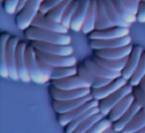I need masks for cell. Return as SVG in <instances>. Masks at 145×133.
I'll use <instances>...</instances> for the list:
<instances>
[{"label":"cell","instance_id":"obj_1","mask_svg":"<svg viewBox=\"0 0 145 133\" xmlns=\"http://www.w3.org/2000/svg\"><path fill=\"white\" fill-rule=\"evenodd\" d=\"M24 35L31 42L39 41V42L53 43V44L64 45V46H69L72 43V38L68 34L44 30V29L37 28L34 26H31L26 29L24 31Z\"/></svg>","mask_w":145,"mask_h":133},{"label":"cell","instance_id":"obj_2","mask_svg":"<svg viewBox=\"0 0 145 133\" xmlns=\"http://www.w3.org/2000/svg\"><path fill=\"white\" fill-rule=\"evenodd\" d=\"M43 1L44 0H30L20 11L17 12L15 21H16L18 29L25 31L29 27L32 26L33 21L40 12Z\"/></svg>","mask_w":145,"mask_h":133},{"label":"cell","instance_id":"obj_3","mask_svg":"<svg viewBox=\"0 0 145 133\" xmlns=\"http://www.w3.org/2000/svg\"><path fill=\"white\" fill-rule=\"evenodd\" d=\"M26 66L32 81L38 85H45L49 81H51L41 73L38 66V63H37L36 50L32 44H28L26 48Z\"/></svg>","mask_w":145,"mask_h":133},{"label":"cell","instance_id":"obj_4","mask_svg":"<svg viewBox=\"0 0 145 133\" xmlns=\"http://www.w3.org/2000/svg\"><path fill=\"white\" fill-rule=\"evenodd\" d=\"M132 93H133V87L129 85V83H127L126 85L121 87L120 89H118V91H115V93H113L112 95H110L109 96L99 100V108L101 113L103 116H107V115L109 114V112L111 111V109H112L119 101L122 100L125 96H127V95Z\"/></svg>","mask_w":145,"mask_h":133},{"label":"cell","instance_id":"obj_5","mask_svg":"<svg viewBox=\"0 0 145 133\" xmlns=\"http://www.w3.org/2000/svg\"><path fill=\"white\" fill-rule=\"evenodd\" d=\"M19 45V39L17 37H11L7 43L6 48V62L8 71L10 74V79L13 81H18L19 75L16 68V51Z\"/></svg>","mask_w":145,"mask_h":133},{"label":"cell","instance_id":"obj_6","mask_svg":"<svg viewBox=\"0 0 145 133\" xmlns=\"http://www.w3.org/2000/svg\"><path fill=\"white\" fill-rule=\"evenodd\" d=\"M31 44L33 45L36 50L41 52L47 53L52 55H60V56H72L74 53V48L71 45L64 46V45L53 44V43L39 42V41H32Z\"/></svg>","mask_w":145,"mask_h":133},{"label":"cell","instance_id":"obj_7","mask_svg":"<svg viewBox=\"0 0 145 133\" xmlns=\"http://www.w3.org/2000/svg\"><path fill=\"white\" fill-rule=\"evenodd\" d=\"M36 50V49H35ZM36 55L43 61L49 64L50 66L57 68V66H75L77 64V59L72 56H60V55H52L41 52L36 50Z\"/></svg>","mask_w":145,"mask_h":133},{"label":"cell","instance_id":"obj_8","mask_svg":"<svg viewBox=\"0 0 145 133\" xmlns=\"http://www.w3.org/2000/svg\"><path fill=\"white\" fill-rule=\"evenodd\" d=\"M128 83V81L125 80L124 78L120 77L116 80H113L110 83L105 85L103 87L99 89H91V96L95 100H101V99L105 98V97L109 96L110 95H112L113 93L117 91L118 89H120L121 87H123L124 85H126Z\"/></svg>","mask_w":145,"mask_h":133},{"label":"cell","instance_id":"obj_9","mask_svg":"<svg viewBox=\"0 0 145 133\" xmlns=\"http://www.w3.org/2000/svg\"><path fill=\"white\" fill-rule=\"evenodd\" d=\"M50 93L54 100H72V99L81 98V97L89 95L91 93V87H86V89L64 91V89H56L52 85V87L50 89Z\"/></svg>","mask_w":145,"mask_h":133},{"label":"cell","instance_id":"obj_10","mask_svg":"<svg viewBox=\"0 0 145 133\" xmlns=\"http://www.w3.org/2000/svg\"><path fill=\"white\" fill-rule=\"evenodd\" d=\"M99 106V100L95 99H91V100L86 102L85 104L81 105L78 108L72 109V110L69 111L67 113H63V114H59L58 121L60 123L61 126H67L70 122H72V120H75L77 117H79L80 115H82L83 113L87 112L88 110H89L91 108Z\"/></svg>","mask_w":145,"mask_h":133},{"label":"cell","instance_id":"obj_11","mask_svg":"<svg viewBox=\"0 0 145 133\" xmlns=\"http://www.w3.org/2000/svg\"><path fill=\"white\" fill-rule=\"evenodd\" d=\"M32 26L37 27V28L44 29V30L53 31V32L57 33H63V34H68L69 29L63 26L62 23L55 22V21L51 20L50 18L46 16V14L42 12H39L36 18L34 19L32 23Z\"/></svg>","mask_w":145,"mask_h":133},{"label":"cell","instance_id":"obj_12","mask_svg":"<svg viewBox=\"0 0 145 133\" xmlns=\"http://www.w3.org/2000/svg\"><path fill=\"white\" fill-rule=\"evenodd\" d=\"M27 43L20 42L17 47L16 51V68L17 72H18L19 79L24 83H30L31 78L27 71L26 66V48H27Z\"/></svg>","mask_w":145,"mask_h":133},{"label":"cell","instance_id":"obj_13","mask_svg":"<svg viewBox=\"0 0 145 133\" xmlns=\"http://www.w3.org/2000/svg\"><path fill=\"white\" fill-rule=\"evenodd\" d=\"M129 35V28L124 27H111L105 30H95L89 34L91 40H108V39L121 38Z\"/></svg>","mask_w":145,"mask_h":133},{"label":"cell","instance_id":"obj_14","mask_svg":"<svg viewBox=\"0 0 145 133\" xmlns=\"http://www.w3.org/2000/svg\"><path fill=\"white\" fill-rule=\"evenodd\" d=\"M78 75L91 87V89H99V87H105V85H108L112 81V80L99 77L97 75L93 74V72L88 70L84 65L78 68Z\"/></svg>","mask_w":145,"mask_h":133},{"label":"cell","instance_id":"obj_15","mask_svg":"<svg viewBox=\"0 0 145 133\" xmlns=\"http://www.w3.org/2000/svg\"><path fill=\"white\" fill-rule=\"evenodd\" d=\"M93 96L91 95H87V96L81 97V98H77V99H72V100H53V108L59 114H63V113H67L69 111L72 110V109L78 108L81 105L85 104L86 102L91 100Z\"/></svg>","mask_w":145,"mask_h":133},{"label":"cell","instance_id":"obj_16","mask_svg":"<svg viewBox=\"0 0 145 133\" xmlns=\"http://www.w3.org/2000/svg\"><path fill=\"white\" fill-rule=\"evenodd\" d=\"M52 85L56 87V89H64V91H72V89L91 87L79 75L66 78V79L52 81Z\"/></svg>","mask_w":145,"mask_h":133},{"label":"cell","instance_id":"obj_17","mask_svg":"<svg viewBox=\"0 0 145 133\" xmlns=\"http://www.w3.org/2000/svg\"><path fill=\"white\" fill-rule=\"evenodd\" d=\"M142 54L143 49L140 46L133 47V50L131 52V54L129 55L128 60H127L126 65H125V68L121 72V77L124 78L127 81H129L131 79V77L133 76L134 72L136 71L137 66H138Z\"/></svg>","mask_w":145,"mask_h":133},{"label":"cell","instance_id":"obj_18","mask_svg":"<svg viewBox=\"0 0 145 133\" xmlns=\"http://www.w3.org/2000/svg\"><path fill=\"white\" fill-rule=\"evenodd\" d=\"M131 44L130 36L121 37V38L108 39V40H91L89 46L93 50H101V49H112L125 47Z\"/></svg>","mask_w":145,"mask_h":133},{"label":"cell","instance_id":"obj_19","mask_svg":"<svg viewBox=\"0 0 145 133\" xmlns=\"http://www.w3.org/2000/svg\"><path fill=\"white\" fill-rule=\"evenodd\" d=\"M133 50V46L128 45L125 47H119V48L112 49H101L95 50V56L99 58L106 59V60H120L129 57Z\"/></svg>","mask_w":145,"mask_h":133},{"label":"cell","instance_id":"obj_20","mask_svg":"<svg viewBox=\"0 0 145 133\" xmlns=\"http://www.w3.org/2000/svg\"><path fill=\"white\" fill-rule=\"evenodd\" d=\"M91 0H81L79 6L75 12V15L72 19L71 23V29L75 32H80L83 30L84 23L86 21L87 13L89 10V4H91Z\"/></svg>","mask_w":145,"mask_h":133},{"label":"cell","instance_id":"obj_21","mask_svg":"<svg viewBox=\"0 0 145 133\" xmlns=\"http://www.w3.org/2000/svg\"><path fill=\"white\" fill-rule=\"evenodd\" d=\"M84 66L87 68L88 70H89L91 72H93V74L97 75L99 77L105 78V79L108 80H116L118 78L121 77V72H114L108 70L105 66L99 65L97 62L93 60V59H88L84 62Z\"/></svg>","mask_w":145,"mask_h":133},{"label":"cell","instance_id":"obj_22","mask_svg":"<svg viewBox=\"0 0 145 133\" xmlns=\"http://www.w3.org/2000/svg\"><path fill=\"white\" fill-rule=\"evenodd\" d=\"M135 98L133 93H130L127 96H125L122 100H120L109 112L108 117L112 122H115L117 121L127 110L129 109V107L132 105V103L134 102Z\"/></svg>","mask_w":145,"mask_h":133},{"label":"cell","instance_id":"obj_23","mask_svg":"<svg viewBox=\"0 0 145 133\" xmlns=\"http://www.w3.org/2000/svg\"><path fill=\"white\" fill-rule=\"evenodd\" d=\"M141 109V106L139 105V103L137 102L136 100H134V102L132 103L129 109L118 119L117 121L113 122L112 126L113 129H114L115 132H122V130L127 126L129 122L131 121V119L136 115V113L138 112Z\"/></svg>","mask_w":145,"mask_h":133},{"label":"cell","instance_id":"obj_24","mask_svg":"<svg viewBox=\"0 0 145 133\" xmlns=\"http://www.w3.org/2000/svg\"><path fill=\"white\" fill-rule=\"evenodd\" d=\"M97 0H91L89 10L87 13L86 21L84 23L83 30L84 34H91L95 30V22H97Z\"/></svg>","mask_w":145,"mask_h":133},{"label":"cell","instance_id":"obj_25","mask_svg":"<svg viewBox=\"0 0 145 133\" xmlns=\"http://www.w3.org/2000/svg\"><path fill=\"white\" fill-rule=\"evenodd\" d=\"M114 27V25L109 20V17L106 13L103 0H97V22H95V30H105L107 28Z\"/></svg>","mask_w":145,"mask_h":133},{"label":"cell","instance_id":"obj_26","mask_svg":"<svg viewBox=\"0 0 145 133\" xmlns=\"http://www.w3.org/2000/svg\"><path fill=\"white\" fill-rule=\"evenodd\" d=\"M103 3H105V7L106 13L109 17V20L111 21L114 26L116 27H124V28H129L131 26L130 23L124 21L120 17V15L118 14V12L115 9L114 5L112 3V0H103Z\"/></svg>","mask_w":145,"mask_h":133},{"label":"cell","instance_id":"obj_27","mask_svg":"<svg viewBox=\"0 0 145 133\" xmlns=\"http://www.w3.org/2000/svg\"><path fill=\"white\" fill-rule=\"evenodd\" d=\"M91 59L95 62H97L99 65L105 66V68H106L108 70H111V71H114V72H122L123 69L125 68V65H126V62L128 60V57L124 59H120V60H106V59L99 58V57L95 55Z\"/></svg>","mask_w":145,"mask_h":133},{"label":"cell","instance_id":"obj_28","mask_svg":"<svg viewBox=\"0 0 145 133\" xmlns=\"http://www.w3.org/2000/svg\"><path fill=\"white\" fill-rule=\"evenodd\" d=\"M145 127V111L142 108L131 119L121 133H136Z\"/></svg>","mask_w":145,"mask_h":133},{"label":"cell","instance_id":"obj_29","mask_svg":"<svg viewBox=\"0 0 145 133\" xmlns=\"http://www.w3.org/2000/svg\"><path fill=\"white\" fill-rule=\"evenodd\" d=\"M10 35L8 33H4L1 36V58H0V75L1 77L7 79L10 78V74L8 71V66H7L6 62V48H7V43H8L9 39H10Z\"/></svg>","mask_w":145,"mask_h":133},{"label":"cell","instance_id":"obj_30","mask_svg":"<svg viewBox=\"0 0 145 133\" xmlns=\"http://www.w3.org/2000/svg\"><path fill=\"white\" fill-rule=\"evenodd\" d=\"M78 75V68L75 66H57L54 68L51 75V81H56V80L66 79L69 77Z\"/></svg>","mask_w":145,"mask_h":133},{"label":"cell","instance_id":"obj_31","mask_svg":"<svg viewBox=\"0 0 145 133\" xmlns=\"http://www.w3.org/2000/svg\"><path fill=\"white\" fill-rule=\"evenodd\" d=\"M99 112H101V111H99V106L91 108L89 110H88L87 112L83 113V114L80 115L79 117H77L75 120H72V122L69 123V124L66 126V131H65V132L66 133H72L74 131H75V129L77 128L81 123H83L84 121H86L88 118H89L91 116H93V115L97 114V113H99Z\"/></svg>","mask_w":145,"mask_h":133},{"label":"cell","instance_id":"obj_32","mask_svg":"<svg viewBox=\"0 0 145 133\" xmlns=\"http://www.w3.org/2000/svg\"><path fill=\"white\" fill-rule=\"evenodd\" d=\"M72 1V0H65V1H63L62 3H60L59 5H57L54 8L51 9L46 14V16L48 17V18H50L51 20L55 21V22L61 23L67 7L69 6V4H70Z\"/></svg>","mask_w":145,"mask_h":133},{"label":"cell","instance_id":"obj_33","mask_svg":"<svg viewBox=\"0 0 145 133\" xmlns=\"http://www.w3.org/2000/svg\"><path fill=\"white\" fill-rule=\"evenodd\" d=\"M144 77H145V52H143L138 66H137L136 71L134 72L133 76L131 77V79L128 81V83L130 85H132L133 87H138Z\"/></svg>","mask_w":145,"mask_h":133},{"label":"cell","instance_id":"obj_34","mask_svg":"<svg viewBox=\"0 0 145 133\" xmlns=\"http://www.w3.org/2000/svg\"><path fill=\"white\" fill-rule=\"evenodd\" d=\"M81 0H72V2L69 4V6L67 7L66 11L64 13V16L62 19V25L65 26L66 28L71 29V23H72V19L75 15V12L77 10L78 6H79Z\"/></svg>","mask_w":145,"mask_h":133},{"label":"cell","instance_id":"obj_35","mask_svg":"<svg viewBox=\"0 0 145 133\" xmlns=\"http://www.w3.org/2000/svg\"><path fill=\"white\" fill-rule=\"evenodd\" d=\"M103 118H105V116H103L101 112L97 113V114L93 115V116H91L89 118H88L87 120L84 121L83 123H81V124L75 129V131L72 133H87L95 123L101 121Z\"/></svg>","mask_w":145,"mask_h":133},{"label":"cell","instance_id":"obj_36","mask_svg":"<svg viewBox=\"0 0 145 133\" xmlns=\"http://www.w3.org/2000/svg\"><path fill=\"white\" fill-rule=\"evenodd\" d=\"M112 3H113V5H114L115 9H116V11L118 12V14L120 15V17L124 21L130 23V24H132L135 21H137L136 15H133L132 13L129 12L128 9L121 3L120 0H112Z\"/></svg>","mask_w":145,"mask_h":133},{"label":"cell","instance_id":"obj_37","mask_svg":"<svg viewBox=\"0 0 145 133\" xmlns=\"http://www.w3.org/2000/svg\"><path fill=\"white\" fill-rule=\"evenodd\" d=\"M112 124H113V122L109 118L108 119L103 118L101 121L95 123L87 133H103L106 130H108Z\"/></svg>","mask_w":145,"mask_h":133},{"label":"cell","instance_id":"obj_38","mask_svg":"<svg viewBox=\"0 0 145 133\" xmlns=\"http://www.w3.org/2000/svg\"><path fill=\"white\" fill-rule=\"evenodd\" d=\"M2 3L5 12L12 15L17 13V9H18L20 0H3Z\"/></svg>","mask_w":145,"mask_h":133},{"label":"cell","instance_id":"obj_39","mask_svg":"<svg viewBox=\"0 0 145 133\" xmlns=\"http://www.w3.org/2000/svg\"><path fill=\"white\" fill-rule=\"evenodd\" d=\"M63 1H65V0H44L42 5H41L40 12L44 13V14H47L51 9L54 8L57 5H59L60 3H62Z\"/></svg>","mask_w":145,"mask_h":133},{"label":"cell","instance_id":"obj_40","mask_svg":"<svg viewBox=\"0 0 145 133\" xmlns=\"http://www.w3.org/2000/svg\"><path fill=\"white\" fill-rule=\"evenodd\" d=\"M132 93H133V95H134L135 100L139 103L141 108L145 111V93L139 87H133Z\"/></svg>","mask_w":145,"mask_h":133},{"label":"cell","instance_id":"obj_41","mask_svg":"<svg viewBox=\"0 0 145 133\" xmlns=\"http://www.w3.org/2000/svg\"><path fill=\"white\" fill-rule=\"evenodd\" d=\"M120 1L128 9L129 12L132 13L133 15H137L139 8V1L140 0H120Z\"/></svg>","mask_w":145,"mask_h":133},{"label":"cell","instance_id":"obj_42","mask_svg":"<svg viewBox=\"0 0 145 133\" xmlns=\"http://www.w3.org/2000/svg\"><path fill=\"white\" fill-rule=\"evenodd\" d=\"M136 16L138 22L145 23V0H140L139 1V8Z\"/></svg>","mask_w":145,"mask_h":133},{"label":"cell","instance_id":"obj_43","mask_svg":"<svg viewBox=\"0 0 145 133\" xmlns=\"http://www.w3.org/2000/svg\"><path fill=\"white\" fill-rule=\"evenodd\" d=\"M29 1H30V0H20V3H19V6H18V9H17V12H18V11H20L21 9H22L23 7H24L25 5H26L27 3L29 2Z\"/></svg>","mask_w":145,"mask_h":133},{"label":"cell","instance_id":"obj_44","mask_svg":"<svg viewBox=\"0 0 145 133\" xmlns=\"http://www.w3.org/2000/svg\"><path fill=\"white\" fill-rule=\"evenodd\" d=\"M138 87H140V89H142V91H144V93H145V77L143 78V80H142V81H141L140 85H139Z\"/></svg>","mask_w":145,"mask_h":133},{"label":"cell","instance_id":"obj_45","mask_svg":"<svg viewBox=\"0 0 145 133\" xmlns=\"http://www.w3.org/2000/svg\"><path fill=\"white\" fill-rule=\"evenodd\" d=\"M136 133H145V127L143 129H141L140 131H138V132H136Z\"/></svg>","mask_w":145,"mask_h":133},{"label":"cell","instance_id":"obj_46","mask_svg":"<svg viewBox=\"0 0 145 133\" xmlns=\"http://www.w3.org/2000/svg\"><path fill=\"white\" fill-rule=\"evenodd\" d=\"M2 1H3V0H2Z\"/></svg>","mask_w":145,"mask_h":133}]
</instances>
